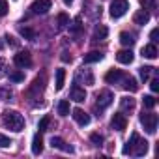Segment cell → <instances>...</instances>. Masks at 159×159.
I'll use <instances>...</instances> for the list:
<instances>
[{
	"mask_svg": "<svg viewBox=\"0 0 159 159\" xmlns=\"http://www.w3.org/2000/svg\"><path fill=\"white\" fill-rule=\"evenodd\" d=\"M2 122H4V125H6L8 129H11V131H15V133H19V131L25 129V118H23V114H19L17 111H6V112L2 114Z\"/></svg>",
	"mask_w": 159,
	"mask_h": 159,
	"instance_id": "cell-1",
	"label": "cell"
},
{
	"mask_svg": "<svg viewBox=\"0 0 159 159\" xmlns=\"http://www.w3.org/2000/svg\"><path fill=\"white\" fill-rule=\"evenodd\" d=\"M140 124H142V127H144L148 133H155V129H157V114H153V112H144V111H142V114H140Z\"/></svg>",
	"mask_w": 159,
	"mask_h": 159,
	"instance_id": "cell-2",
	"label": "cell"
},
{
	"mask_svg": "<svg viewBox=\"0 0 159 159\" xmlns=\"http://www.w3.org/2000/svg\"><path fill=\"white\" fill-rule=\"evenodd\" d=\"M127 10H129V2H127V0H112V4H111V17L112 19H120L122 15H125Z\"/></svg>",
	"mask_w": 159,
	"mask_h": 159,
	"instance_id": "cell-3",
	"label": "cell"
},
{
	"mask_svg": "<svg viewBox=\"0 0 159 159\" xmlns=\"http://www.w3.org/2000/svg\"><path fill=\"white\" fill-rule=\"evenodd\" d=\"M112 99H114V96L109 92V90H105V92H101V94H98V101H96V109L101 112V111H105L111 103H112Z\"/></svg>",
	"mask_w": 159,
	"mask_h": 159,
	"instance_id": "cell-4",
	"label": "cell"
},
{
	"mask_svg": "<svg viewBox=\"0 0 159 159\" xmlns=\"http://www.w3.org/2000/svg\"><path fill=\"white\" fill-rule=\"evenodd\" d=\"M13 62H15V66L17 67H30L32 66V56H30V52L28 51H21V52H17L15 56H13Z\"/></svg>",
	"mask_w": 159,
	"mask_h": 159,
	"instance_id": "cell-5",
	"label": "cell"
},
{
	"mask_svg": "<svg viewBox=\"0 0 159 159\" xmlns=\"http://www.w3.org/2000/svg\"><path fill=\"white\" fill-rule=\"evenodd\" d=\"M111 125H112V129H116V131H124V129L127 127V118H125V114L116 112V114L112 116V120H111Z\"/></svg>",
	"mask_w": 159,
	"mask_h": 159,
	"instance_id": "cell-6",
	"label": "cell"
},
{
	"mask_svg": "<svg viewBox=\"0 0 159 159\" xmlns=\"http://www.w3.org/2000/svg\"><path fill=\"white\" fill-rule=\"evenodd\" d=\"M51 6H52L51 0H36L30 10H32L34 13H38V15H43V13H47V11L51 10Z\"/></svg>",
	"mask_w": 159,
	"mask_h": 159,
	"instance_id": "cell-7",
	"label": "cell"
},
{
	"mask_svg": "<svg viewBox=\"0 0 159 159\" xmlns=\"http://www.w3.org/2000/svg\"><path fill=\"white\" fill-rule=\"evenodd\" d=\"M51 146L56 148V150H62V152H66V153H73V146L66 144V140L60 139V137H52V139H51Z\"/></svg>",
	"mask_w": 159,
	"mask_h": 159,
	"instance_id": "cell-8",
	"label": "cell"
},
{
	"mask_svg": "<svg viewBox=\"0 0 159 159\" xmlns=\"http://www.w3.org/2000/svg\"><path fill=\"white\" fill-rule=\"evenodd\" d=\"M73 120L79 124V125H88L90 124V116L83 111V109H73Z\"/></svg>",
	"mask_w": 159,
	"mask_h": 159,
	"instance_id": "cell-9",
	"label": "cell"
},
{
	"mask_svg": "<svg viewBox=\"0 0 159 159\" xmlns=\"http://www.w3.org/2000/svg\"><path fill=\"white\" fill-rule=\"evenodd\" d=\"M124 79V73H122V69H111V71H107V75H105V81L109 83V84H116V83H120Z\"/></svg>",
	"mask_w": 159,
	"mask_h": 159,
	"instance_id": "cell-10",
	"label": "cell"
},
{
	"mask_svg": "<svg viewBox=\"0 0 159 159\" xmlns=\"http://www.w3.org/2000/svg\"><path fill=\"white\" fill-rule=\"evenodd\" d=\"M146 152H148V142H146V140H142V139H139V140L135 142V146H133L131 153H133V155H137V157H142Z\"/></svg>",
	"mask_w": 159,
	"mask_h": 159,
	"instance_id": "cell-11",
	"label": "cell"
},
{
	"mask_svg": "<svg viewBox=\"0 0 159 159\" xmlns=\"http://www.w3.org/2000/svg\"><path fill=\"white\" fill-rule=\"evenodd\" d=\"M71 99L77 101V103H83V101L86 99L84 88H81V86H73V88H71Z\"/></svg>",
	"mask_w": 159,
	"mask_h": 159,
	"instance_id": "cell-12",
	"label": "cell"
},
{
	"mask_svg": "<svg viewBox=\"0 0 159 159\" xmlns=\"http://www.w3.org/2000/svg\"><path fill=\"white\" fill-rule=\"evenodd\" d=\"M133 52L129 51V49H125V51H118L116 52V60L120 62V64H131L133 62Z\"/></svg>",
	"mask_w": 159,
	"mask_h": 159,
	"instance_id": "cell-13",
	"label": "cell"
},
{
	"mask_svg": "<svg viewBox=\"0 0 159 159\" xmlns=\"http://www.w3.org/2000/svg\"><path fill=\"white\" fill-rule=\"evenodd\" d=\"M133 21H135V25H146L148 21H150V13L146 11V10H139L135 15H133Z\"/></svg>",
	"mask_w": 159,
	"mask_h": 159,
	"instance_id": "cell-14",
	"label": "cell"
},
{
	"mask_svg": "<svg viewBox=\"0 0 159 159\" xmlns=\"http://www.w3.org/2000/svg\"><path fill=\"white\" fill-rule=\"evenodd\" d=\"M43 152V139H41V135L38 133V135H34V139H32V153L34 155H39Z\"/></svg>",
	"mask_w": 159,
	"mask_h": 159,
	"instance_id": "cell-15",
	"label": "cell"
},
{
	"mask_svg": "<svg viewBox=\"0 0 159 159\" xmlns=\"http://www.w3.org/2000/svg\"><path fill=\"white\" fill-rule=\"evenodd\" d=\"M107 34H109L107 26L99 25V26H96V30H94V36H92V39H94V41H101V39H105V38H107Z\"/></svg>",
	"mask_w": 159,
	"mask_h": 159,
	"instance_id": "cell-16",
	"label": "cell"
},
{
	"mask_svg": "<svg viewBox=\"0 0 159 159\" xmlns=\"http://www.w3.org/2000/svg\"><path fill=\"white\" fill-rule=\"evenodd\" d=\"M124 90H127V92H137L139 90V84L133 77H124Z\"/></svg>",
	"mask_w": 159,
	"mask_h": 159,
	"instance_id": "cell-17",
	"label": "cell"
},
{
	"mask_svg": "<svg viewBox=\"0 0 159 159\" xmlns=\"http://www.w3.org/2000/svg\"><path fill=\"white\" fill-rule=\"evenodd\" d=\"M142 56H146V58H150V60H155V58H157V49H155V45L150 43V45L142 47Z\"/></svg>",
	"mask_w": 159,
	"mask_h": 159,
	"instance_id": "cell-18",
	"label": "cell"
},
{
	"mask_svg": "<svg viewBox=\"0 0 159 159\" xmlns=\"http://www.w3.org/2000/svg\"><path fill=\"white\" fill-rule=\"evenodd\" d=\"M103 58V54L99 52V51H92V52H88V54H84V64H96V62H99Z\"/></svg>",
	"mask_w": 159,
	"mask_h": 159,
	"instance_id": "cell-19",
	"label": "cell"
},
{
	"mask_svg": "<svg viewBox=\"0 0 159 159\" xmlns=\"http://www.w3.org/2000/svg\"><path fill=\"white\" fill-rule=\"evenodd\" d=\"M81 30H83V21H81V17H75L73 23L69 25V32L73 36H79V34H81Z\"/></svg>",
	"mask_w": 159,
	"mask_h": 159,
	"instance_id": "cell-20",
	"label": "cell"
},
{
	"mask_svg": "<svg viewBox=\"0 0 159 159\" xmlns=\"http://www.w3.org/2000/svg\"><path fill=\"white\" fill-rule=\"evenodd\" d=\"M139 139H140V135H139V133H131V139L125 142V146H124V150H122V152H124V153H131V150H133V146H135V142H137Z\"/></svg>",
	"mask_w": 159,
	"mask_h": 159,
	"instance_id": "cell-21",
	"label": "cell"
},
{
	"mask_svg": "<svg viewBox=\"0 0 159 159\" xmlns=\"http://www.w3.org/2000/svg\"><path fill=\"white\" fill-rule=\"evenodd\" d=\"M120 43L125 45V47H131V45L135 43V36L129 34V32H122V34H120Z\"/></svg>",
	"mask_w": 159,
	"mask_h": 159,
	"instance_id": "cell-22",
	"label": "cell"
},
{
	"mask_svg": "<svg viewBox=\"0 0 159 159\" xmlns=\"http://www.w3.org/2000/svg\"><path fill=\"white\" fill-rule=\"evenodd\" d=\"M19 32H21V36H23L25 39H30V41H32V39H36V32H34L30 26H21V28H19Z\"/></svg>",
	"mask_w": 159,
	"mask_h": 159,
	"instance_id": "cell-23",
	"label": "cell"
},
{
	"mask_svg": "<svg viewBox=\"0 0 159 159\" xmlns=\"http://www.w3.org/2000/svg\"><path fill=\"white\" fill-rule=\"evenodd\" d=\"M64 81H66V69H56V90L64 88Z\"/></svg>",
	"mask_w": 159,
	"mask_h": 159,
	"instance_id": "cell-24",
	"label": "cell"
},
{
	"mask_svg": "<svg viewBox=\"0 0 159 159\" xmlns=\"http://www.w3.org/2000/svg\"><path fill=\"white\" fill-rule=\"evenodd\" d=\"M58 114L60 116H67L69 114V101H66V99L58 101Z\"/></svg>",
	"mask_w": 159,
	"mask_h": 159,
	"instance_id": "cell-25",
	"label": "cell"
},
{
	"mask_svg": "<svg viewBox=\"0 0 159 159\" xmlns=\"http://www.w3.org/2000/svg\"><path fill=\"white\" fill-rule=\"evenodd\" d=\"M155 71V67H152V66H142L140 67V79H142V81H148V79H150V75Z\"/></svg>",
	"mask_w": 159,
	"mask_h": 159,
	"instance_id": "cell-26",
	"label": "cell"
},
{
	"mask_svg": "<svg viewBox=\"0 0 159 159\" xmlns=\"http://www.w3.org/2000/svg\"><path fill=\"white\" fill-rule=\"evenodd\" d=\"M120 105H122L124 111H133V109H135V99H131V98H122Z\"/></svg>",
	"mask_w": 159,
	"mask_h": 159,
	"instance_id": "cell-27",
	"label": "cell"
},
{
	"mask_svg": "<svg viewBox=\"0 0 159 159\" xmlns=\"http://www.w3.org/2000/svg\"><path fill=\"white\" fill-rule=\"evenodd\" d=\"M56 23H58V28H66V26L69 25V17H67L66 13H58Z\"/></svg>",
	"mask_w": 159,
	"mask_h": 159,
	"instance_id": "cell-28",
	"label": "cell"
},
{
	"mask_svg": "<svg viewBox=\"0 0 159 159\" xmlns=\"http://www.w3.org/2000/svg\"><path fill=\"white\" fill-rule=\"evenodd\" d=\"M49 124H51V118H49V116H43V118L39 120V124H38V129H39V133H43V131H47V127H49Z\"/></svg>",
	"mask_w": 159,
	"mask_h": 159,
	"instance_id": "cell-29",
	"label": "cell"
},
{
	"mask_svg": "<svg viewBox=\"0 0 159 159\" xmlns=\"http://www.w3.org/2000/svg\"><path fill=\"white\" fill-rule=\"evenodd\" d=\"M142 103H144L146 109H153V107H155V98H153V96H144V98H142Z\"/></svg>",
	"mask_w": 159,
	"mask_h": 159,
	"instance_id": "cell-30",
	"label": "cell"
},
{
	"mask_svg": "<svg viewBox=\"0 0 159 159\" xmlns=\"http://www.w3.org/2000/svg\"><path fill=\"white\" fill-rule=\"evenodd\" d=\"M10 79H11L13 83H23V81H25V75H23L21 71H11V73H10Z\"/></svg>",
	"mask_w": 159,
	"mask_h": 159,
	"instance_id": "cell-31",
	"label": "cell"
},
{
	"mask_svg": "<svg viewBox=\"0 0 159 159\" xmlns=\"http://www.w3.org/2000/svg\"><path fill=\"white\" fill-rule=\"evenodd\" d=\"M90 140L94 142V146H101L105 139H103V135H99V133H92V135H90Z\"/></svg>",
	"mask_w": 159,
	"mask_h": 159,
	"instance_id": "cell-32",
	"label": "cell"
},
{
	"mask_svg": "<svg viewBox=\"0 0 159 159\" xmlns=\"http://www.w3.org/2000/svg\"><path fill=\"white\" fill-rule=\"evenodd\" d=\"M8 146H11V140H10V137H6V135H2V133H0V148H8Z\"/></svg>",
	"mask_w": 159,
	"mask_h": 159,
	"instance_id": "cell-33",
	"label": "cell"
},
{
	"mask_svg": "<svg viewBox=\"0 0 159 159\" xmlns=\"http://www.w3.org/2000/svg\"><path fill=\"white\" fill-rule=\"evenodd\" d=\"M139 2H140V6H144V10H146V8H150V10L155 8V2H153V0H139Z\"/></svg>",
	"mask_w": 159,
	"mask_h": 159,
	"instance_id": "cell-34",
	"label": "cell"
},
{
	"mask_svg": "<svg viewBox=\"0 0 159 159\" xmlns=\"http://www.w3.org/2000/svg\"><path fill=\"white\" fill-rule=\"evenodd\" d=\"M8 13V2L6 0H0V17H4Z\"/></svg>",
	"mask_w": 159,
	"mask_h": 159,
	"instance_id": "cell-35",
	"label": "cell"
},
{
	"mask_svg": "<svg viewBox=\"0 0 159 159\" xmlns=\"http://www.w3.org/2000/svg\"><path fill=\"white\" fill-rule=\"evenodd\" d=\"M150 88H152V92H159V79H152Z\"/></svg>",
	"mask_w": 159,
	"mask_h": 159,
	"instance_id": "cell-36",
	"label": "cell"
},
{
	"mask_svg": "<svg viewBox=\"0 0 159 159\" xmlns=\"http://www.w3.org/2000/svg\"><path fill=\"white\" fill-rule=\"evenodd\" d=\"M157 38H159V30H157V28H153V30L150 32V39H152V43H155V41H159Z\"/></svg>",
	"mask_w": 159,
	"mask_h": 159,
	"instance_id": "cell-37",
	"label": "cell"
},
{
	"mask_svg": "<svg viewBox=\"0 0 159 159\" xmlns=\"http://www.w3.org/2000/svg\"><path fill=\"white\" fill-rule=\"evenodd\" d=\"M6 39H8V43H10L11 47H19V41H17L13 36H6Z\"/></svg>",
	"mask_w": 159,
	"mask_h": 159,
	"instance_id": "cell-38",
	"label": "cell"
},
{
	"mask_svg": "<svg viewBox=\"0 0 159 159\" xmlns=\"http://www.w3.org/2000/svg\"><path fill=\"white\" fill-rule=\"evenodd\" d=\"M62 60H64V62H71V56H69L67 52H62Z\"/></svg>",
	"mask_w": 159,
	"mask_h": 159,
	"instance_id": "cell-39",
	"label": "cell"
},
{
	"mask_svg": "<svg viewBox=\"0 0 159 159\" xmlns=\"http://www.w3.org/2000/svg\"><path fill=\"white\" fill-rule=\"evenodd\" d=\"M71 2H73V0H64V4H67V6H69Z\"/></svg>",
	"mask_w": 159,
	"mask_h": 159,
	"instance_id": "cell-40",
	"label": "cell"
}]
</instances>
